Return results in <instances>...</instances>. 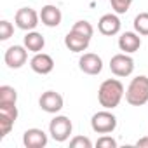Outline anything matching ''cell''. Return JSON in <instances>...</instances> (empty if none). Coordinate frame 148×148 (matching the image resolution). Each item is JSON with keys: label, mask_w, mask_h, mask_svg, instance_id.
<instances>
[{"label": "cell", "mask_w": 148, "mask_h": 148, "mask_svg": "<svg viewBox=\"0 0 148 148\" xmlns=\"http://www.w3.org/2000/svg\"><path fill=\"white\" fill-rule=\"evenodd\" d=\"M124 98V86L120 80L117 79H108L105 80L101 86H99V91H98V101L103 108L106 110H113L120 105Z\"/></svg>", "instance_id": "cell-1"}, {"label": "cell", "mask_w": 148, "mask_h": 148, "mask_svg": "<svg viewBox=\"0 0 148 148\" xmlns=\"http://www.w3.org/2000/svg\"><path fill=\"white\" fill-rule=\"evenodd\" d=\"M125 101L131 106H143L148 103V77L138 75L131 80L125 91Z\"/></svg>", "instance_id": "cell-2"}, {"label": "cell", "mask_w": 148, "mask_h": 148, "mask_svg": "<svg viewBox=\"0 0 148 148\" xmlns=\"http://www.w3.org/2000/svg\"><path fill=\"white\" fill-rule=\"evenodd\" d=\"M91 127L98 134H110L117 129V117L105 108L91 117Z\"/></svg>", "instance_id": "cell-3"}, {"label": "cell", "mask_w": 148, "mask_h": 148, "mask_svg": "<svg viewBox=\"0 0 148 148\" xmlns=\"http://www.w3.org/2000/svg\"><path fill=\"white\" fill-rule=\"evenodd\" d=\"M71 131H73L71 120H70L68 117H64V115H56V117L51 120V124H49V134H51L52 139L58 141V143H64V141L70 138Z\"/></svg>", "instance_id": "cell-4"}, {"label": "cell", "mask_w": 148, "mask_h": 148, "mask_svg": "<svg viewBox=\"0 0 148 148\" xmlns=\"http://www.w3.org/2000/svg\"><path fill=\"white\" fill-rule=\"evenodd\" d=\"M110 70L115 77H129L134 71V59L125 52L115 54L110 59Z\"/></svg>", "instance_id": "cell-5"}, {"label": "cell", "mask_w": 148, "mask_h": 148, "mask_svg": "<svg viewBox=\"0 0 148 148\" xmlns=\"http://www.w3.org/2000/svg\"><path fill=\"white\" fill-rule=\"evenodd\" d=\"M14 21H16V26L19 30H25V32H32L37 28L38 21H40V14H37V11L30 9V7H21L16 16H14Z\"/></svg>", "instance_id": "cell-6"}, {"label": "cell", "mask_w": 148, "mask_h": 148, "mask_svg": "<svg viewBox=\"0 0 148 148\" xmlns=\"http://www.w3.org/2000/svg\"><path fill=\"white\" fill-rule=\"evenodd\" d=\"M18 120L16 105H0V138H5Z\"/></svg>", "instance_id": "cell-7"}, {"label": "cell", "mask_w": 148, "mask_h": 148, "mask_svg": "<svg viewBox=\"0 0 148 148\" xmlns=\"http://www.w3.org/2000/svg\"><path fill=\"white\" fill-rule=\"evenodd\" d=\"M26 59H28V49L25 45H11L5 51V56H4L5 64L12 70L21 68L26 63Z\"/></svg>", "instance_id": "cell-8"}, {"label": "cell", "mask_w": 148, "mask_h": 148, "mask_svg": "<svg viewBox=\"0 0 148 148\" xmlns=\"http://www.w3.org/2000/svg\"><path fill=\"white\" fill-rule=\"evenodd\" d=\"M79 68L87 75H99L103 70V59L94 52H86L79 59Z\"/></svg>", "instance_id": "cell-9"}, {"label": "cell", "mask_w": 148, "mask_h": 148, "mask_svg": "<svg viewBox=\"0 0 148 148\" xmlns=\"http://www.w3.org/2000/svg\"><path fill=\"white\" fill-rule=\"evenodd\" d=\"M63 103H64L63 96L59 92H56V91H45L40 96V99H38V105H40V108L45 113H58V112H61Z\"/></svg>", "instance_id": "cell-10"}, {"label": "cell", "mask_w": 148, "mask_h": 148, "mask_svg": "<svg viewBox=\"0 0 148 148\" xmlns=\"http://www.w3.org/2000/svg\"><path fill=\"white\" fill-rule=\"evenodd\" d=\"M30 66L38 75H49L54 70V59L45 52H35V56L30 59Z\"/></svg>", "instance_id": "cell-11"}, {"label": "cell", "mask_w": 148, "mask_h": 148, "mask_svg": "<svg viewBox=\"0 0 148 148\" xmlns=\"http://www.w3.org/2000/svg\"><path fill=\"white\" fill-rule=\"evenodd\" d=\"M47 141H49L47 134L37 127H32V129L25 131V134H23V145L26 148H44L47 145Z\"/></svg>", "instance_id": "cell-12"}, {"label": "cell", "mask_w": 148, "mask_h": 148, "mask_svg": "<svg viewBox=\"0 0 148 148\" xmlns=\"http://www.w3.org/2000/svg\"><path fill=\"white\" fill-rule=\"evenodd\" d=\"M89 42L91 38H87L86 35L75 32V30H70L64 37V45L71 51V52H82L89 47Z\"/></svg>", "instance_id": "cell-13"}, {"label": "cell", "mask_w": 148, "mask_h": 148, "mask_svg": "<svg viewBox=\"0 0 148 148\" xmlns=\"http://www.w3.org/2000/svg\"><path fill=\"white\" fill-rule=\"evenodd\" d=\"M98 30L105 37H113L120 32V19L117 14H105L98 21Z\"/></svg>", "instance_id": "cell-14"}, {"label": "cell", "mask_w": 148, "mask_h": 148, "mask_svg": "<svg viewBox=\"0 0 148 148\" xmlns=\"http://www.w3.org/2000/svg\"><path fill=\"white\" fill-rule=\"evenodd\" d=\"M141 47V37L136 32H124L119 37V49L125 54H132L136 51H139Z\"/></svg>", "instance_id": "cell-15"}, {"label": "cell", "mask_w": 148, "mask_h": 148, "mask_svg": "<svg viewBox=\"0 0 148 148\" xmlns=\"http://www.w3.org/2000/svg\"><path fill=\"white\" fill-rule=\"evenodd\" d=\"M61 19H63V14H61L59 7L51 5V4L45 5V7H42V11H40V21H42L45 26L56 28V26L61 25Z\"/></svg>", "instance_id": "cell-16"}, {"label": "cell", "mask_w": 148, "mask_h": 148, "mask_svg": "<svg viewBox=\"0 0 148 148\" xmlns=\"http://www.w3.org/2000/svg\"><path fill=\"white\" fill-rule=\"evenodd\" d=\"M44 45H45V38L42 37V33H38V32H28L26 35H25V47L28 49V51H32V52H40L42 49H44Z\"/></svg>", "instance_id": "cell-17"}, {"label": "cell", "mask_w": 148, "mask_h": 148, "mask_svg": "<svg viewBox=\"0 0 148 148\" xmlns=\"http://www.w3.org/2000/svg\"><path fill=\"white\" fill-rule=\"evenodd\" d=\"M18 101V92L11 86H2L0 87V105H16Z\"/></svg>", "instance_id": "cell-18"}, {"label": "cell", "mask_w": 148, "mask_h": 148, "mask_svg": "<svg viewBox=\"0 0 148 148\" xmlns=\"http://www.w3.org/2000/svg\"><path fill=\"white\" fill-rule=\"evenodd\" d=\"M134 32L139 35H148V12H139L134 18Z\"/></svg>", "instance_id": "cell-19"}, {"label": "cell", "mask_w": 148, "mask_h": 148, "mask_svg": "<svg viewBox=\"0 0 148 148\" xmlns=\"http://www.w3.org/2000/svg\"><path fill=\"white\" fill-rule=\"evenodd\" d=\"M71 30H75V32L86 35L87 38H91V37L94 35V28H92V25H91L89 21H77L75 25L71 26Z\"/></svg>", "instance_id": "cell-20"}, {"label": "cell", "mask_w": 148, "mask_h": 148, "mask_svg": "<svg viewBox=\"0 0 148 148\" xmlns=\"http://www.w3.org/2000/svg\"><path fill=\"white\" fill-rule=\"evenodd\" d=\"M134 2V0H110L112 4V9L117 12V14H125L131 7V4Z\"/></svg>", "instance_id": "cell-21"}, {"label": "cell", "mask_w": 148, "mask_h": 148, "mask_svg": "<svg viewBox=\"0 0 148 148\" xmlns=\"http://www.w3.org/2000/svg\"><path fill=\"white\" fill-rule=\"evenodd\" d=\"M14 33V26L7 21V19H2L0 21V40H9Z\"/></svg>", "instance_id": "cell-22"}, {"label": "cell", "mask_w": 148, "mask_h": 148, "mask_svg": "<svg viewBox=\"0 0 148 148\" xmlns=\"http://www.w3.org/2000/svg\"><path fill=\"white\" fill-rule=\"evenodd\" d=\"M71 148H92V141L86 136H75L70 141Z\"/></svg>", "instance_id": "cell-23"}, {"label": "cell", "mask_w": 148, "mask_h": 148, "mask_svg": "<svg viewBox=\"0 0 148 148\" xmlns=\"http://www.w3.org/2000/svg\"><path fill=\"white\" fill-rule=\"evenodd\" d=\"M96 146L98 148H117V141L112 138V136H101L98 141H96Z\"/></svg>", "instance_id": "cell-24"}, {"label": "cell", "mask_w": 148, "mask_h": 148, "mask_svg": "<svg viewBox=\"0 0 148 148\" xmlns=\"http://www.w3.org/2000/svg\"><path fill=\"white\" fill-rule=\"evenodd\" d=\"M136 146H138V148H148V134H146L145 138L138 139V141H136Z\"/></svg>", "instance_id": "cell-25"}]
</instances>
